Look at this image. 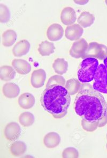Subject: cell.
Masks as SVG:
<instances>
[{
  "label": "cell",
  "instance_id": "5b68a950",
  "mask_svg": "<svg viewBox=\"0 0 107 158\" xmlns=\"http://www.w3.org/2000/svg\"><path fill=\"white\" fill-rule=\"evenodd\" d=\"M107 56V46L97 42H92L89 44L84 56L82 59L93 58L104 60Z\"/></svg>",
  "mask_w": 107,
  "mask_h": 158
},
{
  "label": "cell",
  "instance_id": "f546056e",
  "mask_svg": "<svg viewBox=\"0 0 107 158\" xmlns=\"http://www.w3.org/2000/svg\"><path fill=\"white\" fill-rule=\"evenodd\" d=\"M74 2L77 4L83 5V4H86L87 3L89 2V1H74Z\"/></svg>",
  "mask_w": 107,
  "mask_h": 158
},
{
  "label": "cell",
  "instance_id": "2e32d148",
  "mask_svg": "<svg viewBox=\"0 0 107 158\" xmlns=\"http://www.w3.org/2000/svg\"><path fill=\"white\" fill-rule=\"evenodd\" d=\"M61 140V137L57 133L51 132L44 137L43 143L46 148H54L60 145Z\"/></svg>",
  "mask_w": 107,
  "mask_h": 158
},
{
  "label": "cell",
  "instance_id": "9a60e30c",
  "mask_svg": "<svg viewBox=\"0 0 107 158\" xmlns=\"http://www.w3.org/2000/svg\"><path fill=\"white\" fill-rule=\"evenodd\" d=\"M2 92L5 97L8 98H14L18 96L20 93V88L16 83L9 82L3 85Z\"/></svg>",
  "mask_w": 107,
  "mask_h": 158
},
{
  "label": "cell",
  "instance_id": "8fae6325",
  "mask_svg": "<svg viewBox=\"0 0 107 158\" xmlns=\"http://www.w3.org/2000/svg\"><path fill=\"white\" fill-rule=\"evenodd\" d=\"M61 20L64 25H73L77 20L76 11L70 6L64 8L61 13Z\"/></svg>",
  "mask_w": 107,
  "mask_h": 158
},
{
  "label": "cell",
  "instance_id": "d4e9b609",
  "mask_svg": "<svg viewBox=\"0 0 107 158\" xmlns=\"http://www.w3.org/2000/svg\"><path fill=\"white\" fill-rule=\"evenodd\" d=\"M10 13L8 6L3 4H0V22L6 23L10 21Z\"/></svg>",
  "mask_w": 107,
  "mask_h": 158
},
{
  "label": "cell",
  "instance_id": "4dcf8cb0",
  "mask_svg": "<svg viewBox=\"0 0 107 158\" xmlns=\"http://www.w3.org/2000/svg\"><path fill=\"white\" fill-rule=\"evenodd\" d=\"M103 61H104V65L105 66V68H106V69H107V58Z\"/></svg>",
  "mask_w": 107,
  "mask_h": 158
},
{
  "label": "cell",
  "instance_id": "7a4b0ae2",
  "mask_svg": "<svg viewBox=\"0 0 107 158\" xmlns=\"http://www.w3.org/2000/svg\"><path fill=\"white\" fill-rule=\"evenodd\" d=\"M65 87L60 85H52L46 87L40 102L41 106L54 118H63L68 113L71 103V96Z\"/></svg>",
  "mask_w": 107,
  "mask_h": 158
},
{
  "label": "cell",
  "instance_id": "ffe728a7",
  "mask_svg": "<svg viewBox=\"0 0 107 158\" xmlns=\"http://www.w3.org/2000/svg\"><path fill=\"white\" fill-rule=\"evenodd\" d=\"M16 74V72L13 67L4 65L0 68V79L2 81H10L14 79Z\"/></svg>",
  "mask_w": 107,
  "mask_h": 158
},
{
  "label": "cell",
  "instance_id": "7c38bea8",
  "mask_svg": "<svg viewBox=\"0 0 107 158\" xmlns=\"http://www.w3.org/2000/svg\"><path fill=\"white\" fill-rule=\"evenodd\" d=\"M30 43L26 40H22L14 45L12 50L13 54L16 57H21L26 55L30 50Z\"/></svg>",
  "mask_w": 107,
  "mask_h": 158
},
{
  "label": "cell",
  "instance_id": "83f0119b",
  "mask_svg": "<svg viewBox=\"0 0 107 158\" xmlns=\"http://www.w3.org/2000/svg\"><path fill=\"white\" fill-rule=\"evenodd\" d=\"M81 125L85 131L92 132L95 131L98 127V121L93 122H89L82 119Z\"/></svg>",
  "mask_w": 107,
  "mask_h": 158
},
{
  "label": "cell",
  "instance_id": "277c9868",
  "mask_svg": "<svg viewBox=\"0 0 107 158\" xmlns=\"http://www.w3.org/2000/svg\"><path fill=\"white\" fill-rule=\"evenodd\" d=\"M94 80L93 89L99 93L107 94V71L104 64H99Z\"/></svg>",
  "mask_w": 107,
  "mask_h": 158
},
{
  "label": "cell",
  "instance_id": "836d02e7",
  "mask_svg": "<svg viewBox=\"0 0 107 158\" xmlns=\"http://www.w3.org/2000/svg\"><path fill=\"white\" fill-rule=\"evenodd\" d=\"M106 137H107V135H106Z\"/></svg>",
  "mask_w": 107,
  "mask_h": 158
},
{
  "label": "cell",
  "instance_id": "5bb4252c",
  "mask_svg": "<svg viewBox=\"0 0 107 158\" xmlns=\"http://www.w3.org/2000/svg\"><path fill=\"white\" fill-rule=\"evenodd\" d=\"M18 103L19 106L23 109H30L35 104V98L31 93H25L19 97Z\"/></svg>",
  "mask_w": 107,
  "mask_h": 158
},
{
  "label": "cell",
  "instance_id": "44dd1931",
  "mask_svg": "<svg viewBox=\"0 0 107 158\" xmlns=\"http://www.w3.org/2000/svg\"><path fill=\"white\" fill-rule=\"evenodd\" d=\"M55 47L52 42L45 40L41 42L38 51L42 56H50L55 52Z\"/></svg>",
  "mask_w": 107,
  "mask_h": 158
},
{
  "label": "cell",
  "instance_id": "e0dca14e",
  "mask_svg": "<svg viewBox=\"0 0 107 158\" xmlns=\"http://www.w3.org/2000/svg\"><path fill=\"white\" fill-rule=\"evenodd\" d=\"M17 38L16 32L13 30H7L2 33V44L5 47H11L14 44Z\"/></svg>",
  "mask_w": 107,
  "mask_h": 158
},
{
  "label": "cell",
  "instance_id": "30bf717a",
  "mask_svg": "<svg viewBox=\"0 0 107 158\" xmlns=\"http://www.w3.org/2000/svg\"><path fill=\"white\" fill-rule=\"evenodd\" d=\"M84 33V29L79 24L68 26L65 31V36L71 41H77L80 39Z\"/></svg>",
  "mask_w": 107,
  "mask_h": 158
},
{
  "label": "cell",
  "instance_id": "ac0fdd59",
  "mask_svg": "<svg viewBox=\"0 0 107 158\" xmlns=\"http://www.w3.org/2000/svg\"><path fill=\"white\" fill-rule=\"evenodd\" d=\"M10 152L14 156H20L26 152L27 146L24 142L15 141L10 147Z\"/></svg>",
  "mask_w": 107,
  "mask_h": 158
},
{
  "label": "cell",
  "instance_id": "3957f363",
  "mask_svg": "<svg viewBox=\"0 0 107 158\" xmlns=\"http://www.w3.org/2000/svg\"><path fill=\"white\" fill-rule=\"evenodd\" d=\"M99 65V61L97 59H84L80 63L77 73L79 81L82 83H89L93 81Z\"/></svg>",
  "mask_w": 107,
  "mask_h": 158
},
{
  "label": "cell",
  "instance_id": "d6a6232c",
  "mask_svg": "<svg viewBox=\"0 0 107 158\" xmlns=\"http://www.w3.org/2000/svg\"><path fill=\"white\" fill-rule=\"evenodd\" d=\"M106 148H107V143L106 144Z\"/></svg>",
  "mask_w": 107,
  "mask_h": 158
},
{
  "label": "cell",
  "instance_id": "4316f807",
  "mask_svg": "<svg viewBox=\"0 0 107 158\" xmlns=\"http://www.w3.org/2000/svg\"><path fill=\"white\" fill-rule=\"evenodd\" d=\"M63 158H77L79 157V152L76 148L72 147L67 148L62 152Z\"/></svg>",
  "mask_w": 107,
  "mask_h": 158
},
{
  "label": "cell",
  "instance_id": "7402d4cb",
  "mask_svg": "<svg viewBox=\"0 0 107 158\" xmlns=\"http://www.w3.org/2000/svg\"><path fill=\"white\" fill-rule=\"evenodd\" d=\"M53 68L55 73L58 75H63L68 71V63L64 59H56L53 64Z\"/></svg>",
  "mask_w": 107,
  "mask_h": 158
},
{
  "label": "cell",
  "instance_id": "6da1fadb",
  "mask_svg": "<svg viewBox=\"0 0 107 158\" xmlns=\"http://www.w3.org/2000/svg\"><path fill=\"white\" fill-rule=\"evenodd\" d=\"M74 111L82 119L93 122L107 114V104L103 95L92 88H84L75 98Z\"/></svg>",
  "mask_w": 107,
  "mask_h": 158
},
{
  "label": "cell",
  "instance_id": "f1b7e54d",
  "mask_svg": "<svg viewBox=\"0 0 107 158\" xmlns=\"http://www.w3.org/2000/svg\"><path fill=\"white\" fill-rule=\"evenodd\" d=\"M107 124V114L105 116L98 121V127H105Z\"/></svg>",
  "mask_w": 107,
  "mask_h": 158
},
{
  "label": "cell",
  "instance_id": "52a82bcc",
  "mask_svg": "<svg viewBox=\"0 0 107 158\" xmlns=\"http://www.w3.org/2000/svg\"><path fill=\"white\" fill-rule=\"evenodd\" d=\"M21 134V127L16 122L8 123L4 129L5 137L10 142L16 141L20 137Z\"/></svg>",
  "mask_w": 107,
  "mask_h": 158
},
{
  "label": "cell",
  "instance_id": "603a6c76",
  "mask_svg": "<svg viewBox=\"0 0 107 158\" xmlns=\"http://www.w3.org/2000/svg\"><path fill=\"white\" fill-rule=\"evenodd\" d=\"M81 84L78 80L71 79L66 81L65 87L70 95H74L80 91Z\"/></svg>",
  "mask_w": 107,
  "mask_h": 158
},
{
  "label": "cell",
  "instance_id": "d6986e66",
  "mask_svg": "<svg viewBox=\"0 0 107 158\" xmlns=\"http://www.w3.org/2000/svg\"><path fill=\"white\" fill-rule=\"evenodd\" d=\"M95 21L94 15L88 11L82 12L78 19L79 24L82 27L87 28L91 27Z\"/></svg>",
  "mask_w": 107,
  "mask_h": 158
},
{
  "label": "cell",
  "instance_id": "9c48e42d",
  "mask_svg": "<svg viewBox=\"0 0 107 158\" xmlns=\"http://www.w3.org/2000/svg\"><path fill=\"white\" fill-rule=\"evenodd\" d=\"M47 77L45 71L43 69H38L33 72L31 74V85L34 88H40L45 85Z\"/></svg>",
  "mask_w": 107,
  "mask_h": 158
},
{
  "label": "cell",
  "instance_id": "8992f818",
  "mask_svg": "<svg viewBox=\"0 0 107 158\" xmlns=\"http://www.w3.org/2000/svg\"><path fill=\"white\" fill-rule=\"evenodd\" d=\"M89 44L84 38L77 40L72 44L70 50V55L75 59L82 58L86 51Z\"/></svg>",
  "mask_w": 107,
  "mask_h": 158
},
{
  "label": "cell",
  "instance_id": "cb8c5ba5",
  "mask_svg": "<svg viewBox=\"0 0 107 158\" xmlns=\"http://www.w3.org/2000/svg\"><path fill=\"white\" fill-rule=\"evenodd\" d=\"M19 122L23 127H30L34 123L35 117L31 112H24L19 117Z\"/></svg>",
  "mask_w": 107,
  "mask_h": 158
},
{
  "label": "cell",
  "instance_id": "ba28073f",
  "mask_svg": "<svg viewBox=\"0 0 107 158\" xmlns=\"http://www.w3.org/2000/svg\"><path fill=\"white\" fill-rule=\"evenodd\" d=\"M64 31L61 25L54 23L48 28L46 35L51 42H57L61 40L64 35Z\"/></svg>",
  "mask_w": 107,
  "mask_h": 158
},
{
  "label": "cell",
  "instance_id": "484cf974",
  "mask_svg": "<svg viewBox=\"0 0 107 158\" xmlns=\"http://www.w3.org/2000/svg\"><path fill=\"white\" fill-rule=\"evenodd\" d=\"M65 79L61 75H53L48 80L46 85V87L52 85H60L64 87L65 85Z\"/></svg>",
  "mask_w": 107,
  "mask_h": 158
},
{
  "label": "cell",
  "instance_id": "1f68e13d",
  "mask_svg": "<svg viewBox=\"0 0 107 158\" xmlns=\"http://www.w3.org/2000/svg\"><path fill=\"white\" fill-rule=\"evenodd\" d=\"M105 3H106V4H107V0H106V1H105Z\"/></svg>",
  "mask_w": 107,
  "mask_h": 158
},
{
  "label": "cell",
  "instance_id": "4fadbf2b",
  "mask_svg": "<svg viewBox=\"0 0 107 158\" xmlns=\"http://www.w3.org/2000/svg\"><path fill=\"white\" fill-rule=\"evenodd\" d=\"M13 68L17 73L21 75H26L31 71L32 67L29 62L21 59H14L11 63Z\"/></svg>",
  "mask_w": 107,
  "mask_h": 158
}]
</instances>
